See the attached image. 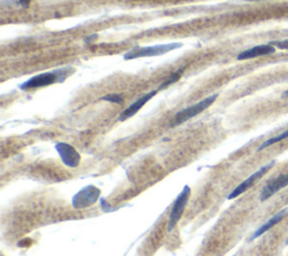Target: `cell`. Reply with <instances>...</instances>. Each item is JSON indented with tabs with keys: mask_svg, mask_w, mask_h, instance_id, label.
<instances>
[{
	"mask_svg": "<svg viewBox=\"0 0 288 256\" xmlns=\"http://www.w3.org/2000/svg\"><path fill=\"white\" fill-rule=\"evenodd\" d=\"M287 213H288L287 209L280 210V212H279V213H276L275 216H272V217L270 218V219H269V220L267 221L266 224L261 226V227H260L259 229H257L255 234H253V236H252V238H251V239H255V238H257V237H259V236H261V235H263V234H264V233H266V232H268L269 229L274 227L275 225H277V224L279 223V221L282 220L283 218L286 216Z\"/></svg>",
	"mask_w": 288,
	"mask_h": 256,
	"instance_id": "obj_11",
	"label": "cell"
},
{
	"mask_svg": "<svg viewBox=\"0 0 288 256\" xmlns=\"http://www.w3.org/2000/svg\"><path fill=\"white\" fill-rule=\"evenodd\" d=\"M284 96H285V97H288V90H287V91H286L285 93H284Z\"/></svg>",
	"mask_w": 288,
	"mask_h": 256,
	"instance_id": "obj_17",
	"label": "cell"
},
{
	"mask_svg": "<svg viewBox=\"0 0 288 256\" xmlns=\"http://www.w3.org/2000/svg\"><path fill=\"white\" fill-rule=\"evenodd\" d=\"M183 72H184V69L178 70L177 72L172 73L168 79H167V80L164 82V84H162L160 86H159V89H166L167 86H169L170 85L175 84V82H177L178 80H179L180 77H181V74H183Z\"/></svg>",
	"mask_w": 288,
	"mask_h": 256,
	"instance_id": "obj_13",
	"label": "cell"
},
{
	"mask_svg": "<svg viewBox=\"0 0 288 256\" xmlns=\"http://www.w3.org/2000/svg\"><path fill=\"white\" fill-rule=\"evenodd\" d=\"M183 46L181 43H169V44H160L154 45V46L146 47H136L134 50L127 52L124 55L125 60H134L140 58H151V56H159L168 53L170 51L177 50Z\"/></svg>",
	"mask_w": 288,
	"mask_h": 256,
	"instance_id": "obj_2",
	"label": "cell"
},
{
	"mask_svg": "<svg viewBox=\"0 0 288 256\" xmlns=\"http://www.w3.org/2000/svg\"><path fill=\"white\" fill-rule=\"evenodd\" d=\"M270 44L272 45V46L280 48V50H288V40L282 41V42H272Z\"/></svg>",
	"mask_w": 288,
	"mask_h": 256,
	"instance_id": "obj_15",
	"label": "cell"
},
{
	"mask_svg": "<svg viewBox=\"0 0 288 256\" xmlns=\"http://www.w3.org/2000/svg\"><path fill=\"white\" fill-rule=\"evenodd\" d=\"M29 2H31V0H20V5L24 7H27Z\"/></svg>",
	"mask_w": 288,
	"mask_h": 256,
	"instance_id": "obj_16",
	"label": "cell"
},
{
	"mask_svg": "<svg viewBox=\"0 0 288 256\" xmlns=\"http://www.w3.org/2000/svg\"><path fill=\"white\" fill-rule=\"evenodd\" d=\"M101 99L105 101H109V103H114V104H122L124 98L122 95H117V93H112V95H107L104 96Z\"/></svg>",
	"mask_w": 288,
	"mask_h": 256,
	"instance_id": "obj_14",
	"label": "cell"
},
{
	"mask_svg": "<svg viewBox=\"0 0 288 256\" xmlns=\"http://www.w3.org/2000/svg\"><path fill=\"white\" fill-rule=\"evenodd\" d=\"M55 149L61 156L63 163L68 167L75 168L80 163V155L71 145L67 143H59L55 145Z\"/></svg>",
	"mask_w": 288,
	"mask_h": 256,
	"instance_id": "obj_6",
	"label": "cell"
},
{
	"mask_svg": "<svg viewBox=\"0 0 288 256\" xmlns=\"http://www.w3.org/2000/svg\"><path fill=\"white\" fill-rule=\"evenodd\" d=\"M218 95H213V96H210L205 98V99H203L202 101H199V103H197L195 105H192L191 107H187L185 108L184 110H181L176 114L175 118H173L172 123H171V127H175L178 125H181V124H184L185 122H187V120L192 119V117H195V116L199 115L200 112H203L204 110H206L208 107H211L212 105L214 104V101L217 99Z\"/></svg>",
	"mask_w": 288,
	"mask_h": 256,
	"instance_id": "obj_3",
	"label": "cell"
},
{
	"mask_svg": "<svg viewBox=\"0 0 288 256\" xmlns=\"http://www.w3.org/2000/svg\"><path fill=\"white\" fill-rule=\"evenodd\" d=\"M286 138H288V130L284 131V133L277 135V136H275V137H272L270 139H268V141L264 142V144L261 145L259 149H258V150H263V149H264L266 148H268V146H270L272 144H275V143H278V142L283 141V139H286Z\"/></svg>",
	"mask_w": 288,
	"mask_h": 256,
	"instance_id": "obj_12",
	"label": "cell"
},
{
	"mask_svg": "<svg viewBox=\"0 0 288 256\" xmlns=\"http://www.w3.org/2000/svg\"><path fill=\"white\" fill-rule=\"evenodd\" d=\"M276 52V47L272 46V45L269 44H264V45H258V46H255L252 48H249L247 51L241 52L240 54L238 55V60H250V59H255V58H259V56H264V55H269L272 54Z\"/></svg>",
	"mask_w": 288,
	"mask_h": 256,
	"instance_id": "obj_9",
	"label": "cell"
},
{
	"mask_svg": "<svg viewBox=\"0 0 288 256\" xmlns=\"http://www.w3.org/2000/svg\"><path fill=\"white\" fill-rule=\"evenodd\" d=\"M99 190L95 187H87L73 198V205L75 208H83L95 203L99 197Z\"/></svg>",
	"mask_w": 288,
	"mask_h": 256,
	"instance_id": "obj_7",
	"label": "cell"
},
{
	"mask_svg": "<svg viewBox=\"0 0 288 256\" xmlns=\"http://www.w3.org/2000/svg\"><path fill=\"white\" fill-rule=\"evenodd\" d=\"M69 73L67 72V69L64 70H55L51 71V72L47 73H41L37 74L35 77H33L27 80L24 84L21 85L20 88L22 90H31V89H37L42 88V86H48L56 82L64 81Z\"/></svg>",
	"mask_w": 288,
	"mask_h": 256,
	"instance_id": "obj_1",
	"label": "cell"
},
{
	"mask_svg": "<svg viewBox=\"0 0 288 256\" xmlns=\"http://www.w3.org/2000/svg\"><path fill=\"white\" fill-rule=\"evenodd\" d=\"M286 244L288 245V238H287V240H286Z\"/></svg>",
	"mask_w": 288,
	"mask_h": 256,
	"instance_id": "obj_18",
	"label": "cell"
},
{
	"mask_svg": "<svg viewBox=\"0 0 288 256\" xmlns=\"http://www.w3.org/2000/svg\"><path fill=\"white\" fill-rule=\"evenodd\" d=\"M274 164H275V161H271L270 163L267 164V165H264V167H263L261 169H259V170H258L257 172L253 173L252 175H250L249 178L247 180H244V181L242 182L241 184H239L236 189L232 191V193L229 195L230 200H231V199H234V198L239 197V195L242 194V193H244L245 191H247L248 189H250V188H251L253 184H255L258 181V180L263 178V176L266 174V173L269 170H270V169L272 168V165H274Z\"/></svg>",
	"mask_w": 288,
	"mask_h": 256,
	"instance_id": "obj_5",
	"label": "cell"
},
{
	"mask_svg": "<svg viewBox=\"0 0 288 256\" xmlns=\"http://www.w3.org/2000/svg\"><path fill=\"white\" fill-rule=\"evenodd\" d=\"M249 1H252V0H249Z\"/></svg>",
	"mask_w": 288,
	"mask_h": 256,
	"instance_id": "obj_19",
	"label": "cell"
},
{
	"mask_svg": "<svg viewBox=\"0 0 288 256\" xmlns=\"http://www.w3.org/2000/svg\"><path fill=\"white\" fill-rule=\"evenodd\" d=\"M288 186V174L279 175L278 178L272 180L271 182H269L266 187L264 188L260 194V200L264 201L272 197L275 193H277L279 190H282L283 188Z\"/></svg>",
	"mask_w": 288,
	"mask_h": 256,
	"instance_id": "obj_8",
	"label": "cell"
},
{
	"mask_svg": "<svg viewBox=\"0 0 288 256\" xmlns=\"http://www.w3.org/2000/svg\"><path fill=\"white\" fill-rule=\"evenodd\" d=\"M189 195H191V189H189V187H185L183 192H181L179 197L177 198L175 205L172 207L171 213H170V220L168 225L169 232H171L172 229L175 228V226L178 224V221L180 220L181 216H183L184 210L186 208V206H187Z\"/></svg>",
	"mask_w": 288,
	"mask_h": 256,
	"instance_id": "obj_4",
	"label": "cell"
},
{
	"mask_svg": "<svg viewBox=\"0 0 288 256\" xmlns=\"http://www.w3.org/2000/svg\"><path fill=\"white\" fill-rule=\"evenodd\" d=\"M158 90H154V91H151L149 93H146V95H144L143 97L140 98V99H138L135 101V103H133L131 105L130 107L125 109V110L122 112V114L120 115V122H124V120H126L127 118H131L132 116H134L136 112H138L140 109H141L144 105H145L147 101L152 99V98L157 95Z\"/></svg>",
	"mask_w": 288,
	"mask_h": 256,
	"instance_id": "obj_10",
	"label": "cell"
}]
</instances>
